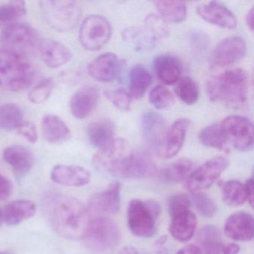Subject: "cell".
Returning <instances> with one entry per match:
<instances>
[{"label":"cell","instance_id":"6","mask_svg":"<svg viewBox=\"0 0 254 254\" xmlns=\"http://www.w3.org/2000/svg\"><path fill=\"white\" fill-rule=\"evenodd\" d=\"M40 41L36 29L29 23H11L0 34L2 49L25 58L38 51Z\"/></svg>","mask_w":254,"mask_h":254},{"label":"cell","instance_id":"16","mask_svg":"<svg viewBox=\"0 0 254 254\" xmlns=\"http://www.w3.org/2000/svg\"><path fill=\"white\" fill-rule=\"evenodd\" d=\"M141 129L148 145L161 153L166 135L164 119L157 113L148 111L141 118Z\"/></svg>","mask_w":254,"mask_h":254},{"label":"cell","instance_id":"47","mask_svg":"<svg viewBox=\"0 0 254 254\" xmlns=\"http://www.w3.org/2000/svg\"><path fill=\"white\" fill-rule=\"evenodd\" d=\"M240 248L237 244L230 243L223 245L218 254H238Z\"/></svg>","mask_w":254,"mask_h":254},{"label":"cell","instance_id":"45","mask_svg":"<svg viewBox=\"0 0 254 254\" xmlns=\"http://www.w3.org/2000/svg\"><path fill=\"white\" fill-rule=\"evenodd\" d=\"M13 185L10 180L0 175V200H5L12 194Z\"/></svg>","mask_w":254,"mask_h":254},{"label":"cell","instance_id":"43","mask_svg":"<svg viewBox=\"0 0 254 254\" xmlns=\"http://www.w3.org/2000/svg\"><path fill=\"white\" fill-rule=\"evenodd\" d=\"M191 200L188 195L185 194H176L171 196L168 201V209L171 216L190 209Z\"/></svg>","mask_w":254,"mask_h":254},{"label":"cell","instance_id":"36","mask_svg":"<svg viewBox=\"0 0 254 254\" xmlns=\"http://www.w3.org/2000/svg\"><path fill=\"white\" fill-rule=\"evenodd\" d=\"M143 29L155 44L169 35L167 23L157 14H151L145 17Z\"/></svg>","mask_w":254,"mask_h":254},{"label":"cell","instance_id":"22","mask_svg":"<svg viewBox=\"0 0 254 254\" xmlns=\"http://www.w3.org/2000/svg\"><path fill=\"white\" fill-rule=\"evenodd\" d=\"M190 126L188 119L181 118L175 121L169 130L166 132L161 153L166 159L175 157L181 151L187 136Z\"/></svg>","mask_w":254,"mask_h":254},{"label":"cell","instance_id":"46","mask_svg":"<svg viewBox=\"0 0 254 254\" xmlns=\"http://www.w3.org/2000/svg\"><path fill=\"white\" fill-rule=\"evenodd\" d=\"M245 191H246L247 200L249 202L251 206H254V180L252 178L248 180L246 184H245Z\"/></svg>","mask_w":254,"mask_h":254},{"label":"cell","instance_id":"40","mask_svg":"<svg viewBox=\"0 0 254 254\" xmlns=\"http://www.w3.org/2000/svg\"><path fill=\"white\" fill-rule=\"evenodd\" d=\"M149 102L157 109L166 110L174 105L175 98L166 87L157 85L150 92Z\"/></svg>","mask_w":254,"mask_h":254},{"label":"cell","instance_id":"27","mask_svg":"<svg viewBox=\"0 0 254 254\" xmlns=\"http://www.w3.org/2000/svg\"><path fill=\"white\" fill-rule=\"evenodd\" d=\"M36 212V206L28 200H17L8 203L2 211V218L8 225L15 226L32 218Z\"/></svg>","mask_w":254,"mask_h":254},{"label":"cell","instance_id":"25","mask_svg":"<svg viewBox=\"0 0 254 254\" xmlns=\"http://www.w3.org/2000/svg\"><path fill=\"white\" fill-rule=\"evenodd\" d=\"M41 130L44 139L50 143H63L71 137L70 130L64 122L53 114L43 117Z\"/></svg>","mask_w":254,"mask_h":254},{"label":"cell","instance_id":"49","mask_svg":"<svg viewBox=\"0 0 254 254\" xmlns=\"http://www.w3.org/2000/svg\"><path fill=\"white\" fill-rule=\"evenodd\" d=\"M254 8H251L247 13L246 17H245V22H246L247 26L249 28L251 32L254 31Z\"/></svg>","mask_w":254,"mask_h":254},{"label":"cell","instance_id":"7","mask_svg":"<svg viewBox=\"0 0 254 254\" xmlns=\"http://www.w3.org/2000/svg\"><path fill=\"white\" fill-rule=\"evenodd\" d=\"M82 239L90 251L107 252L118 245L120 240V230L112 220L98 217L90 221Z\"/></svg>","mask_w":254,"mask_h":254},{"label":"cell","instance_id":"38","mask_svg":"<svg viewBox=\"0 0 254 254\" xmlns=\"http://www.w3.org/2000/svg\"><path fill=\"white\" fill-rule=\"evenodd\" d=\"M26 2L11 1L0 5V21L2 23H16L26 14Z\"/></svg>","mask_w":254,"mask_h":254},{"label":"cell","instance_id":"41","mask_svg":"<svg viewBox=\"0 0 254 254\" xmlns=\"http://www.w3.org/2000/svg\"><path fill=\"white\" fill-rule=\"evenodd\" d=\"M192 201L199 213L206 218H212L217 212V206L210 197L203 192L193 193Z\"/></svg>","mask_w":254,"mask_h":254},{"label":"cell","instance_id":"3","mask_svg":"<svg viewBox=\"0 0 254 254\" xmlns=\"http://www.w3.org/2000/svg\"><path fill=\"white\" fill-rule=\"evenodd\" d=\"M207 93L214 102L227 105H241L248 97V75L239 68L227 69L208 81Z\"/></svg>","mask_w":254,"mask_h":254},{"label":"cell","instance_id":"30","mask_svg":"<svg viewBox=\"0 0 254 254\" xmlns=\"http://www.w3.org/2000/svg\"><path fill=\"white\" fill-rule=\"evenodd\" d=\"M192 167L193 163L191 160L187 158L179 159L170 166L162 169L159 177L164 182L176 184L188 177Z\"/></svg>","mask_w":254,"mask_h":254},{"label":"cell","instance_id":"1","mask_svg":"<svg viewBox=\"0 0 254 254\" xmlns=\"http://www.w3.org/2000/svg\"><path fill=\"white\" fill-rule=\"evenodd\" d=\"M46 212L55 231L68 239H82L88 227V209L78 199L55 194L46 199Z\"/></svg>","mask_w":254,"mask_h":254},{"label":"cell","instance_id":"23","mask_svg":"<svg viewBox=\"0 0 254 254\" xmlns=\"http://www.w3.org/2000/svg\"><path fill=\"white\" fill-rule=\"evenodd\" d=\"M3 159L17 175L23 176L32 169L35 157L29 148L22 145H10L4 149Z\"/></svg>","mask_w":254,"mask_h":254},{"label":"cell","instance_id":"18","mask_svg":"<svg viewBox=\"0 0 254 254\" xmlns=\"http://www.w3.org/2000/svg\"><path fill=\"white\" fill-rule=\"evenodd\" d=\"M115 125L109 120L93 122L87 127V135L90 143L99 153L111 151L115 142Z\"/></svg>","mask_w":254,"mask_h":254},{"label":"cell","instance_id":"51","mask_svg":"<svg viewBox=\"0 0 254 254\" xmlns=\"http://www.w3.org/2000/svg\"><path fill=\"white\" fill-rule=\"evenodd\" d=\"M2 221H3V218H2V211L0 209V226L2 224Z\"/></svg>","mask_w":254,"mask_h":254},{"label":"cell","instance_id":"24","mask_svg":"<svg viewBox=\"0 0 254 254\" xmlns=\"http://www.w3.org/2000/svg\"><path fill=\"white\" fill-rule=\"evenodd\" d=\"M169 231L174 239L181 242H188L192 238L197 227L195 214L190 209L172 215Z\"/></svg>","mask_w":254,"mask_h":254},{"label":"cell","instance_id":"39","mask_svg":"<svg viewBox=\"0 0 254 254\" xmlns=\"http://www.w3.org/2000/svg\"><path fill=\"white\" fill-rule=\"evenodd\" d=\"M55 85L56 82L53 78H48L43 80L29 91L28 95L29 102L35 105L44 103L53 93Z\"/></svg>","mask_w":254,"mask_h":254},{"label":"cell","instance_id":"33","mask_svg":"<svg viewBox=\"0 0 254 254\" xmlns=\"http://www.w3.org/2000/svg\"><path fill=\"white\" fill-rule=\"evenodd\" d=\"M222 198L224 203L230 206H241L247 200L245 184L238 181H229L222 187Z\"/></svg>","mask_w":254,"mask_h":254},{"label":"cell","instance_id":"17","mask_svg":"<svg viewBox=\"0 0 254 254\" xmlns=\"http://www.w3.org/2000/svg\"><path fill=\"white\" fill-rule=\"evenodd\" d=\"M38 52L44 63L51 69L62 67L72 58V53L67 47L53 39L41 40Z\"/></svg>","mask_w":254,"mask_h":254},{"label":"cell","instance_id":"52","mask_svg":"<svg viewBox=\"0 0 254 254\" xmlns=\"http://www.w3.org/2000/svg\"><path fill=\"white\" fill-rule=\"evenodd\" d=\"M0 254H9V253H6V252H0Z\"/></svg>","mask_w":254,"mask_h":254},{"label":"cell","instance_id":"14","mask_svg":"<svg viewBox=\"0 0 254 254\" xmlns=\"http://www.w3.org/2000/svg\"><path fill=\"white\" fill-rule=\"evenodd\" d=\"M123 62L114 53H104L89 64L87 70L92 78L100 82H111L120 78Z\"/></svg>","mask_w":254,"mask_h":254},{"label":"cell","instance_id":"42","mask_svg":"<svg viewBox=\"0 0 254 254\" xmlns=\"http://www.w3.org/2000/svg\"><path fill=\"white\" fill-rule=\"evenodd\" d=\"M107 99L122 111H128L130 108L131 96L123 89H113L105 92Z\"/></svg>","mask_w":254,"mask_h":254},{"label":"cell","instance_id":"37","mask_svg":"<svg viewBox=\"0 0 254 254\" xmlns=\"http://www.w3.org/2000/svg\"><path fill=\"white\" fill-rule=\"evenodd\" d=\"M175 92L178 98L187 105H194L198 100V86L190 77H181L177 82Z\"/></svg>","mask_w":254,"mask_h":254},{"label":"cell","instance_id":"5","mask_svg":"<svg viewBox=\"0 0 254 254\" xmlns=\"http://www.w3.org/2000/svg\"><path fill=\"white\" fill-rule=\"evenodd\" d=\"M39 4L44 20L52 29L66 32L78 26L81 9L75 1L45 0L41 1Z\"/></svg>","mask_w":254,"mask_h":254},{"label":"cell","instance_id":"44","mask_svg":"<svg viewBox=\"0 0 254 254\" xmlns=\"http://www.w3.org/2000/svg\"><path fill=\"white\" fill-rule=\"evenodd\" d=\"M17 130L19 134L21 135L31 143H35L38 141L36 126L32 122H23Z\"/></svg>","mask_w":254,"mask_h":254},{"label":"cell","instance_id":"4","mask_svg":"<svg viewBox=\"0 0 254 254\" xmlns=\"http://www.w3.org/2000/svg\"><path fill=\"white\" fill-rule=\"evenodd\" d=\"M35 79V70L26 58L0 49V88L18 92L28 88Z\"/></svg>","mask_w":254,"mask_h":254},{"label":"cell","instance_id":"11","mask_svg":"<svg viewBox=\"0 0 254 254\" xmlns=\"http://www.w3.org/2000/svg\"><path fill=\"white\" fill-rule=\"evenodd\" d=\"M127 225L135 236L148 238L156 233V220L145 201L133 199L127 206Z\"/></svg>","mask_w":254,"mask_h":254},{"label":"cell","instance_id":"8","mask_svg":"<svg viewBox=\"0 0 254 254\" xmlns=\"http://www.w3.org/2000/svg\"><path fill=\"white\" fill-rule=\"evenodd\" d=\"M111 24L105 17L92 14L84 19L79 31L81 46L88 51L101 50L111 36Z\"/></svg>","mask_w":254,"mask_h":254},{"label":"cell","instance_id":"13","mask_svg":"<svg viewBox=\"0 0 254 254\" xmlns=\"http://www.w3.org/2000/svg\"><path fill=\"white\" fill-rule=\"evenodd\" d=\"M120 203V184L114 183L106 190L93 194L89 200L87 209L99 218H107L119 212Z\"/></svg>","mask_w":254,"mask_h":254},{"label":"cell","instance_id":"29","mask_svg":"<svg viewBox=\"0 0 254 254\" xmlns=\"http://www.w3.org/2000/svg\"><path fill=\"white\" fill-rule=\"evenodd\" d=\"M218 229L213 225H206L199 231L197 242L202 254H218L224 244Z\"/></svg>","mask_w":254,"mask_h":254},{"label":"cell","instance_id":"28","mask_svg":"<svg viewBox=\"0 0 254 254\" xmlns=\"http://www.w3.org/2000/svg\"><path fill=\"white\" fill-rule=\"evenodd\" d=\"M130 95L134 99L142 97L152 82L149 71L142 65H136L130 69Z\"/></svg>","mask_w":254,"mask_h":254},{"label":"cell","instance_id":"35","mask_svg":"<svg viewBox=\"0 0 254 254\" xmlns=\"http://www.w3.org/2000/svg\"><path fill=\"white\" fill-rule=\"evenodd\" d=\"M123 38L130 47L139 51L152 48L155 45L143 28H127L123 32Z\"/></svg>","mask_w":254,"mask_h":254},{"label":"cell","instance_id":"2","mask_svg":"<svg viewBox=\"0 0 254 254\" xmlns=\"http://www.w3.org/2000/svg\"><path fill=\"white\" fill-rule=\"evenodd\" d=\"M93 163L98 169L123 179H142L157 172L154 160L143 152H128L116 158H105L96 154Z\"/></svg>","mask_w":254,"mask_h":254},{"label":"cell","instance_id":"32","mask_svg":"<svg viewBox=\"0 0 254 254\" xmlns=\"http://www.w3.org/2000/svg\"><path fill=\"white\" fill-rule=\"evenodd\" d=\"M23 111L18 105L6 103L0 106V129L4 130H17L23 123Z\"/></svg>","mask_w":254,"mask_h":254},{"label":"cell","instance_id":"15","mask_svg":"<svg viewBox=\"0 0 254 254\" xmlns=\"http://www.w3.org/2000/svg\"><path fill=\"white\" fill-rule=\"evenodd\" d=\"M196 11L203 20L222 29H233L237 25L236 16L220 2L200 4L197 5Z\"/></svg>","mask_w":254,"mask_h":254},{"label":"cell","instance_id":"9","mask_svg":"<svg viewBox=\"0 0 254 254\" xmlns=\"http://www.w3.org/2000/svg\"><path fill=\"white\" fill-rule=\"evenodd\" d=\"M226 140L241 151L252 149L254 126L249 119L242 116H229L220 123Z\"/></svg>","mask_w":254,"mask_h":254},{"label":"cell","instance_id":"26","mask_svg":"<svg viewBox=\"0 0 254 254\" xmlns=\"http://www.w3.org/2000/svg\"><path fill=\"white\" fill-rule=\"evenodd\" d=\"M154 69L157 77L167 85L176 84L182 73V64L175 56L162 55L154 61Z\"/></svg>","mask_w":254,"mask_h":254},{"label":"cell","instance_id":"10","mask_svg":"<svg viewBox=\"0 0 254 254\" xmlns=\"http://www.w3.org/2000/svg\"><path fill=\"white\" fill-rule=\"evenodd\" d=\"M225 157H215L205 162L200 167L190 174L186 182V187L190 192H203L209 189L228 166Z\"/></svg>","mask_w":254,"mask_h":254},{"label":"cell","instance_id":"21","mask_svg":"<svg viewBox=\"0 0 254 254\" xmlns=\"http://www.w3.org/2000/svg\"><path fill=\"white\" fill-rule=\"evenodd\" d=\"M224 232L234 241H250L254 238V218L245 212H236L226 220Z\"/></svg>","mask_w":254,"mask_h":254},{"label":"cell","instance_id":"50","mask_svg":"<svg viewBox=\"0 0 254 254\" xmlns=\"http://www.w3.org/2000/svg\"><path fill=\"white\" fill-rule=\"evenodd\" d=\"M117 254H139L137 250L133 247H125L123 249L120 250Z\"/></svg>","mask_w":254,"mask_h":254},{"label":"cell","instance_id":"31","mask_svg":"<svg viewBox=\"0 0 254 254\" xmlns=\"http://www.w3.org/2000/svg\"><path fill=\"white\" fill-rule=\"evenodd\" d=\"M156 8L165 21L179 23L187 18V9L185 2L179 1H157Z\"/></svg>","mask_w":254,"mask_h":254},{"label":"cell","instance_id":"19","mask_svg":"<svg viewBox=\"0 0 254 254\" xmlns=\"http://www.w3.org/2000/svg\"><path fill=\"white\" fill-rule=\"evenodd\" d=\"M52 181L66 187H83L90 182L91 175L85 168L77 165H57L51 172Z\"/></svg>","mask_w":254,"mask_h":254},{"label":"cell","instance_id":"12","mask_svg":"<svg viewBox=\"0 0 254 254\" xmlns=\"http://www.w3.org/2000/svg\"><path fill=\"white\" fill-rule=\"evenodd\" d=\"M247 45L241 37L233 36L219 43L212 51L210 62L215 67H225L237 63L245 57Z\"/></svg>","mask_w":254,"mask_h":254},{"label":"cell","instance_id":"34","mask_svg":"<svg viewBox=\"0 0 254 254\" xmlns=\"http://www.w3.org/2000/svg\"><path fill=\"white\" fill-rule=\"evenodd\" d=\"M200 143L209 148L221 150L227 143L221 125L214 124L205 127L198 135Z\"/></svg>","mask_w":254,"mask_h":254},{"label":"cell","instance_id":"20","mask_svg":"<svg viewBox=\"0 0 254 254\" xmlns=\"http://www.w3.org/2000/svg\"><path fill=\"white\" fill-rule=\"evenodd\" d=\"M99 99V91L96 87L86 86L75 92L69 102L71 114L78 120H84L90 115Z\"/></svg>","mask_w":254,"mask_h":254},{"label":"cell","instance_id":"48","mask_svg":"<svg viewBox=\"0 0 254 254\" xmlns=\"http://www.w3.org/2000/svg\"><path fill=\"white\" fill-rule=\"evenodd\" d=\"M176 254H202L200 248L194 245H189L180 250Z\"/></svg>","mask_w":254,"mask_h":254}]
</instances>
